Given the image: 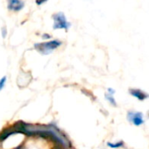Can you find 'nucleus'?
<instances>
[{"label": "nucleus", "mask_w": 149, "mask_h": 149, "mask_svg": "<svg viewBox=\"0 0 149 149\" xmlns=\"http://www.w3.org/2000/svg\"><path fill=\"white\" fill-rule=\"evenodd\" d=\"M15 149H24V146L21 145V146H18V147H16Z\"/></svg>", "instance_id": "13"}, {"label": "nucleus", "mask_w": 149, "mask_h": 149, "mask_svg": "<svg viewBox=\"0 0 149 149\" xmlns=\"http://www.w3.org/2000/svg\"><path fill=\"white\" fill-rule=\"evenodd\" d=\"M61 43L62 42L60 41V40H51V41H48V42H45V43H38V44H35L34 47L41 54H48L54 49H55L58 47H60L61 45Z\"/></svg>", "instance_id": "1"}, {"label": "nucleus", "mask_w": 149, "mask_h": 149, "mask_svg": "<svg viewBox=\"0 0 149 149\" xmlns=\"http://www.w3.org/2000/svg\"><path fill=\"white\" fill-rule=\"evenodd\" d=\"M51 36H49V35H47V34H44V38H50Z\"/></svg>", "instance_id": "15"}, {"label": "nucleus", "mask_w": 149, "mask_h": 149, "mask_svg": "<svg viewBox=\"0 0 149 149\" xmlns=\"http://www.w3.org/2000/svg\"><path fill=\"white\" fill-rule=\"evenodd\" d=\"M53 149H63V148L61 146H54Z\"/></svg>", "instance_id": "12"}, {"label": "nucleus", "mask_w": 149, "mask_h": 149, "mask_svg": "<svg viewBox=\"0 0 149 149\" xmlns=\"http://www.w3.org/2000/svg\"><path fill=\"white\" fill-rule=\"evenodd\" d=\"M3 36L6 37V28H3Z\"/></svg>", "instance_id": "14"}, {"label": "nucleus", "mask_w": 149, "mask_h": 149, "mask_svg": "<svg viewBox=\"0 0 149 149\" xmlns=\"http://www.w3.org/2000/svg\"><path fill=\"white\" fill-rule=\"evenodd\" d=\"M6 82V77H3L1 80H0V91H1V90L4 88Z\"/></svg>", "instance_id": "9"}, {"label": "nucleus", "mask_w": 149, "mask_h": 149, "mask_svg": "<svg viewBox=\"0 0 149 149\" xmlns=\"http://www.w3.org/2000/svg\"><path fill=\"white\" fill-rule=\"evenodd\" d=\"M25 6L23 0H7V8L12 12H19Z\"/></svg>", "instance_id": "4"}, {"label": "nucleus", "mask_w": 149, "mask_h": 149, "mask_svg": "<svg viewBox=\"0 0 149 149\" xmlns=\"http://www.w3.org/2000/svg\"><path fill=\"white\" fill-rule=\"evenodd\" d=\"M129 92L132 97H134L135 98H137L139 101H144L149 97V95L146 92H145L139 89H130Z\"/></svg>", "instance_id": "5"}, {"label": "nucleus", "mask_w": 149, "mask_h": 149, "mask_svg": "<svg viewBox=\"0 0 149 149\" xmlns=\"http://www.w3.org/2000/svg\"><path fill=\"white\" fill-rule=\"evenodd\" d=\"M127 119L129 122L132 123L135 126H139L145 123L143 118V114L140 111H128Z\"/></svg>", "instance_id": "3"}, {"label": "nucleus", "mask_w": 149, "mask_h": 149, "mask_svg": "<svg viewBox=\"0 0 149 149\" xmlns=\"http://www.w3.org/2000/svg\"><path fill=\"white\" fill-rule=\"evenodd\" d=\"M47 1V0H35V2L38 6H41L43 4H45L46 2Z\"/></svg>", "instance_id": "10"}, {"label": "nucleus", "mask_w": 149, "mask_h": 149, "mask_svg": "<svg viewBox=\"0 0 149 149\" xmlns=\"http://www.w3.org/2000/svg\"><path fill=\"white\" fill-rule=\"evenodd\" d=\"M114 93H115V91H114V90H112V89H108V94L113 95Z\"/></svg>", "instance_id": "11"}, {"label": "nucleus", "mask_w": 149, "mask_h": 149, "mask_svg": "<svg viewBox=\"0 0 149 149\" xmlns=\"http://www.w3.org/2000/svg\"><path fill=\"white\" fill-rule=\"evenodd\" d=\"M16 132H17L14 130L13 127H9V128L5 129L2 132H0V141L5 140V139H7L9 136H11L12 134L16 133Z\"/></svg>", "instance_id": "6"}, {"label": "nucleus", "mask_w": 149, "mask_h": 149, "mask_svg": "<svg viewBox=\"0 0 149 149\" xmlns=\"http://www.w3.org/2000/svg\"><path fill=\"white\" fill-rule=\"evenodd\" d=\"M124 142L122 140L120 141H118V142H115V143H111V142H108L107 143V146L111 147V148H120L122 146H124Z\"/></svg>", "instance_id": "7"}, {"label": "nucleus", "mask_w": 149, "mask_h": 149, "mask_svg": "<svg viewBox=\"0 0 149 149\" xmlns=\"http://www.w3.org/2000/svg\"><path fill=\"white\" fill-rule=\"evenodd\" d=\"M105 98L112 104V105H114V106H116V101H115V99H114V97H113V96L112 95H110V94H105Z\"/></svg>", "instance_id": "8"}, {"label": "nucleus", "mask_w": 149, "mask_h": 149, "mask_svg": "<svg viewBox=\"0 0 149 149\" xmlns=\"http://www.w3.org/2000/svg\"><path fill=\"white\" fill-rule=\"evenodd\" d=\"M52 18L54 19V26H53L54 29L68 30L71 26V24L67 20L65 14L61 12H59L57 13L53 14Z\"/></svg>", "instance_id": "2"}]
</instances>
